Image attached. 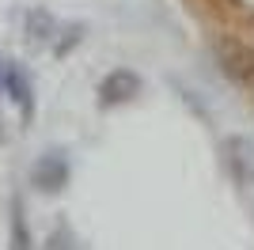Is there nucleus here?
<instances>
[{
  "mask_svg": "<svg viewBox=\"0 0 254 250\" xmlns=\"http://www.w3.org/2000/svg\"><path fill=\"white\" fill-rule=\"evenodd\" d=\"M11 250H34L31 239V224H27V212H23V201H11Z\"/></svg>",
  "mask_w": 254,
  "mask_h": 250,
  "instance_id": "nucleus-7",
  "label": "nucleus"
},
{
  "mask_svg": "<svg viewBox=\"0 0 254 250\" xmlns=\"http://www.w3.org/2000/svg\"><path fill=\"white\" fill-rule=\"evenodd\" d=\"M0 91L8 95V103L19 110L23 122H31L34 118V83L31 76H27V68H23L19 61H0Z\"/></svg>",
  "mask_w": 254,
  "mask_h": 250,
  "instance_id": "nucleus-4",
  "label": "nucleus"
},
{
  "mask_svg": "<svg viewBox=\"0 0 254 250\" xmlns=\"http://www.w3.org/2000/svg\"><path fill=\"white\" fill-rule=\"evenodd\" d=\"M212 57L220 64V72L235 83H254V46H247L243 38H232V34H224V38L212 42Z\"/></svg>",
  "mask_w": 254,
  "mask_h": 250,
  "instance_id": "nucleus-1",
  "label": "nucleus"
},
{
  "mask_svg": "<svg viewBox=\"0 0 254 250\" xmlns=\"http://www.w3.org/2000/svg\"><path fill=\"white\" fill-rule=\"evenodd\" d=\"M42 250H80V243H76L72 228H64V224H57V228L46 235V247Z\"/></svg>",
  "mask_w": 254,
  "mask_h": 250,
  "instance_id": "nucleus-8",
  "label": "nucleus"
},
{
  "mask_svg": "<svg viewBox=\"0 0 254 250\" xmlns=\"http://www.w3.org/2000/svg\"><path fill=\"white\" fill-rule=\"evenodd\" d=\"M220 159L224 171L232 175L239 189H254V136L247 133H228L220 140Z\"/></svg>",
  "mask_w": 254,
  "mask_h": 250,
  "instance_id": "nucleus-2",
  "label": "nucleus"
},
{
  "mask_svg": "<svg viewBox=\"0 0 254 250\" xmlns=\"http://www.w3.org/2000/svg\"><path fill=\"white\" fill-rule=\"evenodd\" d=\"M68 182H72V163H68V152L50 148V152H42V156L34 159V167H31V186L38 189V193H61Z\"/></svg>",
  "mask_w": 254,
  "mask_h": 250,
  "instance_id": "nucleus-3",
  "label": "nucleus"
},
{
  "mask_svg": "<svg viewBox=\"0 0 254 250\" xmlns=\"http://www.w3.org/2000/svg\"><path fill=\"white\" fill-rule=\"evenodd\" d=\"M251 87H254V83H251Z\"/></svg>",
  "mask_w": 254,
  "mask_h": 250,
  "instance_id": "nucleus-9",
  "label": "nucleus"
},
{
  "mask_svg": "<svg viewBox=\"0 0 254 250\" xmlns=\"http://www.w3.org/2000/svg\"><path fill=\"white\" fill-rule=\"evenodd\" d=\"M23 23H27V38H31V42L50 46V42L57 38V23H53V15H50L46 8H31Z\"/></svg>",
  "mask_w": 254,
  "mask_h": 250,
  "instance_id": "nucleus-6",
  "label": "nucleus"
},
{
  "mask_svg": "<svg viewBox=\"0 0 254 250\" xmlns=\"http://www.w3.org/2000/svg\"><path fill=\"white\" fill-rule=\"evenodd\" d=\"M140 87H144V80L133 68H110L99 80V106H126L140 95Z\"/></svg>",
  "mask_w": 254,
  "mask_h": 250,
  "instance_id": "nucleus-5",
  "label": "nucleus"
}]
</instances>
